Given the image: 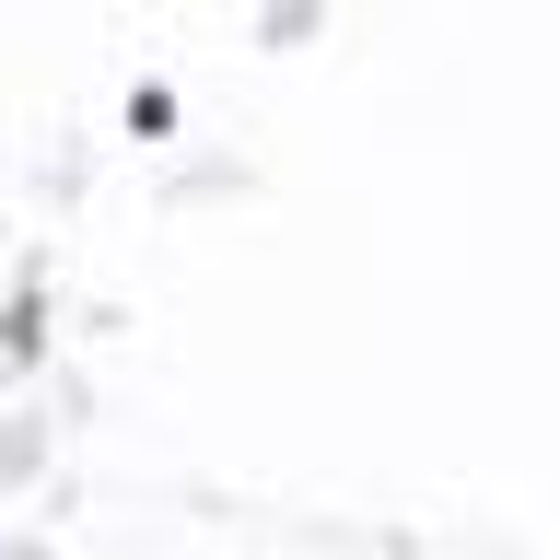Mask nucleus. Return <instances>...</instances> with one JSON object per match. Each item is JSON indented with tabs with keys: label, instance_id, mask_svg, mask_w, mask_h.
<instances>
[{
	"label": "nucleus",
	"instance_id": "nucleus-1",
	"mask_svg": "<svg viewBox=\"0 0 560 560\" xmlns=\"http://www.w3.org/2000/svg\"><path fill=\"white\" fill-rule=\"evenodd\" d=\"M129 129H140V140H164V129H175V94H164V82H152V94H129Z\"/></svg>",
	"mask_w": 560,
	"mask_h": 560
}]
</instances>
